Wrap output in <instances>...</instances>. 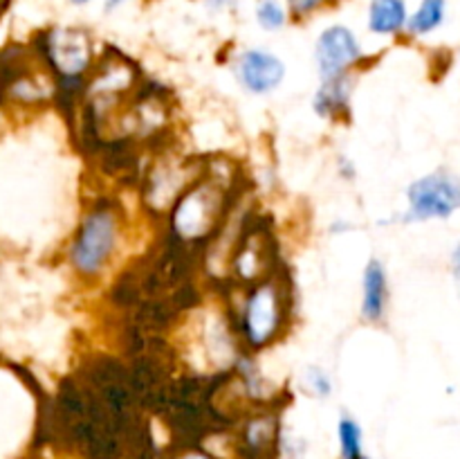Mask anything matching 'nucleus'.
<instances>
[{"label":"nucleus","mask_w":460,"mask_h":459,"mask_svg":"<svg viewBox=\"0 0 460 459\" xmlns=\"http://www.w3.org/2000/svg\"><path fill=\"white\" fill-rule=\"evenodd\" d=\"M288 322V288L281 277H265L247 286L238 310V331L250 349H265L279 340Z\"/></svg>","instance_id":"f257e3e1"},{"label":"nucleus","mask_w":460,"mask_h":459,"mask_svg":"<svg viewBox=\"0 0 460 459\" xmlns=\"http://www.w3.org/2000/svg\"><path fill=\"white\" fill-rule=\"evenodd\" d=\"M227 210V184L214 174H202L171 207V230L182 241L211 237Z\"/></svg>","instance_id":"f03ea898"},{"label":"nucleus","mask_w":460,"mask_h":459,"mask_svg":"<svg viewBox=\"0 0 460 459\" xmlns=\"http://www.w3.org/2000/svg\"><path fill=\"white\" fill-rule=\"evenodd\" d=\"M121 238V223L117 210L99 205L81 220L70 243V264L81 277L93 279L103 273L115 256Z\"/></svg>","instance_id":"7ed1b4c3"},{"label":"nucleus","mask_w":460,"mask_h":459,"mask_svg":"<svg viewBox=\"0 0 460 459\" xmlns=\"http://www.w3.org/2000/svg\"><path fill=\"white\" fill-rule=\"evenodd\" d=\"M407 210L402 223L447 220L460 212V176L447 169H436L420 176L407 187Z\"/></svg>","instance_id":"20e7f679"},{"label":"nucleus","mask_w":460,"mask_h":459,"mask_svg":"<svg viewBox=\"0 0 460 459\" xmlns=\"http://www.w3.org/2000/svg\"><path fill=\"white\" fill-rule=\"evenodd\" d=\"M39 43L49 70H54L66 81L81 79L93 63V40L85 30L52 27L40 34Z\"/></svg>","instance_id":"39448f33"},{"label":"nucleus","mask_w":460,"mask_h":459,"mask_svg":"<svg viewBox=\"0 0 460 459\" xmlns=\"http://www.w3.org/2000/svg\"><path fill=\"white\" fill-rule=\"evenodd\" d=\"M362 57L364 50L358 34L346 25L326 27L314 43V66L322 81L349 76Z\"/></svg>","instance_id":"423d86ee"},{"label":"nucleus","mask_w":460,"mask_h":459,"mask_svg":"<svg viewBox=\"0 0 460 459\" xmlns=\"http://www.w3.org/2000/svg\"><path fill=\"white\" fill-rule=\"evenodd\" d=\"M234 75L247 93L268 94L281 86L283 76H286V63L270 50L250 48L243 50L236 57Z\"/></svg>","instance_id":"0eeeda50"},{"label":"nucleus","mask_w":460,"mask_h":459,"mask_svg":"<svg viewBox=\"0 0 460 459\" xmlns=\"http://www.w3.org/2000/svg\"><path fill=\"white\" fill-rule=\"evenodd\" d=\"M279 446V423L272 414L247 418L236 436V459H270Z\"/></svg>","instance_id":"6e6552de"},{"label":"nucleus","mask_w":460,"mask_h":459,"mask_svg":"<svg viewBox=\"0 0 460 459\" xmlns=\"http://www.w3.org/2000/svg\"><path fill=\"white\" fill-rule=\"evenodd\" d=\"M232 270L236 279L252 286L270 277V246L265 234L247 232L243 241L236 243L232 255Z\"/></svg>","instance_id":"1a4fd4ad"},{"label":"nucleus","mask_w":460,"mask_h":459,"mask_svg":"<svg viewBox=\"0 0 460 459\" xmlns=\"http://www.w3.org/2000/svg\"><path fill=\"white\" fill-rule=\"evenodd\" d=\"M389 277L380 259H371L362 274V313L364 322L380 324L389 310Z\"/></svg>","instance_id":"9d476101"},{"label":"nucleus","mask_w":460,"mask_h":459,"mask_svg":"<svg viewBox=\"0 0 460 459\" xmlns=\"http://www.w3.org/2000/svg\"><path fill=\"white\" fill-rule=\"evenodd\" d=\"M407 0H371L367 12L368 32L377 36H395L407 32Z\"/></svg>","instance_id":"9b49d317"},{"label":"nucleus","mask_w":460,"mask_h":459,"mask_svg":"<svg viewBox=\"0 0 460 459\" xmlns=\"http://www.w3.org/2000/svg\"><path fill=\"white\" fill-rule=\"evenodd\" d=\"M350 75L337 76V79H326L319 84V90L314 93L313 108L322 120H337L344 115L350 102Z\"/></svg>","instance_id":"f8f14e48"},{"label":"nucleus","mask_w":460,"mask_h":459,"mask_svg":"<svg viewBox=\"0 0 460 459\" xmlns=\"http://www.w3.org/2000/svg\"><path fill=\"white\" fill-rule=\"evenodd\" d=\"M447 18V0H420L416 12L409 14L407 32L416 39L434 34Z\"/></svg>","instance_id":"ddd939ff"},{"label":"nucleus","mask_w":460,"mask_h":459,"mask_svg":"<svg viewBox=\"0 0 460 459\" xmlns=\"http://www.w3.org/2000/svg\"><path fill=\"white\" fill-rule=\"evenodd\" d=\"M337 453L340 459H364L368 457L364 448V430L355 417H344L337 421Z\"/></svg>","instance_id":"4468645a"},{"label":"nucleus","mask_w":460,"mask_h":459,"mask_svg":"<svg viewBox=\"0 0 460 459\" xmlns=\"http://www.w3.org/2000/svg\"><path fill=\"white\" fill-rule=\"evenodd\" d=\"M256 22L265 32H279L290 21V12L281 0H259L254 9Z\"/></svg>","instance_id":"2eb2a0df"},{"label":"nucleus","mask_w":460,"mask_h":459,"mask_svg":"<svg viewBox=\"0 0 460 459\" xmlns=\"http://www.w3.org/2000/svg\"><path fill=\"white\" fill-rule=\"evenodd\" d=\"M304 385L308 390V394L317 396V399H328L332 394V381L328 376L326 369L317 367V364H310L304 372Z\"/></svg>","instance_id":"dca6fc26"},{"label":"nucleus","mask_w":460,"mask_h":459,"mask_svg":"<svg viewBox=\"0 0 460 459\" xmlns=\"http://www.w3.org/2000/svg\"><path fill=\"white\" fill-rule=\"evenodd\" d=\"M328 3L331 0H286V7L295 21H304V18H310L319 9L326 7Z\"/></svg>","instance_id":"f3484780"},{"label":"nucleus","mask_w":460,"mask_h":459,"mask_svg":"<svg viewBox=\"0 0 460 459\" xmlns=\"http://www.w3.org/2000/svg\"><path fill=\"white\" fill-rule=\"evenodd\" d=\"M449 273H452L454 286H456V292L460 297V241L454 246L452 255H449Z\"/></svg>","instance_id":"a211bd4d"},{"label":"nucleus","mask_w":460,"mask_h":459,"mask_svg":"<svg viewBox=\"0 0 460 459\" xmlns=\"http://www.w3.org/2000/svg\"><path fill=\"white\" fill-rule=\"evenodd\" d=\"M175 459H220V457H218V454L209 453V450L191 448V450H184V453H180Z\"/></svg>","instance_id":"6ab92c4d"},{"label":"nucleus","mask_w":460,"mask_h":459,"mask_svg":"<svg viewBox=\"0 0 460 459\" xmlns=\"http://www.w3.org/2000/svg\"><path fill=\"white\" fill-rule=\"evenodd\" d=\"M236 3L238 0H205L209 12H225V9H234L236 7Z\"/></svg>","instance_id":"aec40b11"},{"label":"nucleus","mask_w":460,"mask_h":459,"mask_svg":"<svg viewBox=\"0 0 460 459\" xmlns=\"http://www.w3.org/2000/svg\"><path fill=\"white\" fill-rule=\"evenodd\" d=\"M124 3H128V0H106V3H103V9H106V12H112V9L121 7Z\"/></svg>","instance_id":"412c9836"},{"label":"nucleus","mask_w":460,"mask_h":459,"mask_svg":"<svg viewBox=\"0 0 460 459\" xmlns=\"http://www.w3.org/2000/svg\"><path fill=\"white\" fill-rule=\"evenodd\" d=\"M7 4H9V0H0V16H3V12L7 9Z\"/></svg>","instance_id":"4be33fe9"},{"label":"nucleus","mask_w":460,"mask_h":459,"mask_svg":"<svg viewBox=\"0 0 460 459\" xmlns=\"http://www.w3.org/2000/svg\"><path fill=\"white\" fill-rule=\"evenodd\" d=\"M70 3H72V4H76V7H81V4H88L90 0H70Z\"/></svg>","instance_id":"5701e85b"},{"label":"nucleus","mask_w":460,"mask_h":459,"mask_svg":"<svg viewBox=\"0 0 460 459\" xmlns=\"http://www.w3.org/2000/svg\"><path fill=\"white\" fill-rule=\"evenodd\" d=\"M4 88V84H3V76H0V90H3Z\"/></svg>","instance_id":"b1692460"},{"label":"nucleus","mask_w":460,"mask_h":459,"mask_svg":"<svg viewBox=\"0 0 460 459\" xmlns=\"http://www.w3.org/2000/svg\"><path fill=\"white\" fill-rule=\"evenodd\" d=\"M364 459H371V457H364Z\"/></svg>","instance_id":"393cba45"}]
</instances>
